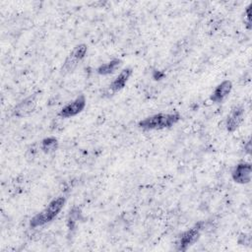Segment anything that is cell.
<instances>
[{"mask_svg": "<svg viewBox=\"0 0 252 252\" xmlns=\"http://www.w3.org/2000/svg\"><path fill=\"white\" fill-rule=\"evenodd\" d=\"M180 120V114L174 113H158L149 116L138 123V126L144 130H160L170 128Z\"/></svg>", "mask_w": 252, "mask_h": 252, "instance_id": "1", "label": "cell"}, {"mask_svg": "<svg viewBox=\"0 0 252 252\" xmlns=\"http://www.w3.org/2000/svg\"><path fill=\"white\" fill-rule=\"evenodd\" d=\"M65 201L66 200L64 197H57L53 199L44 210L32 218L30 221V226L34 228L50 222L61 212L65 205Z\"/></svg>", "mask_w": 252, "mask_h": 252, "instance_id": "2", "label": "cell"}, {"mask_svg": "<svg viewBox=\"0 0 252 252\" xmlns=\"http://www.w3.org/2000/svg\"><path fill=\"white\" fill-rule=\"evenodd\" d=\"M87 52H88L87 44L81 43L76 45L74 49L70 52V54L67 56V58L65 59L61 68V73L63 75L72 73L77 68L79 63L85 58V56L87 55Z\"/></svg>", "mask_w": 252, "mask_h": 252, "instance_id": "3", "label": "cell"}, {"mask_svg": "<svg viewBox=\"0 0 252 252\" xmlns=\"http://www.w3.org/2000/svg\"><path fill=\"white\" fill-rule=\"evenodd\" d=\"M203 225L204 222L199 221L194 226L181 233L176 242V250L186 251L191 245H193L199 239Z\"/></svg>", "mask_w": 252, "mask_h": 252, "instance_id": "4", "label": "cell"}, {"mask_svg": "<svg viewBox=\"0 0 252 252\" xmlns=\"http://www.w3.org/2000/svg\"><path fill=\"white\" fill-rule=\"evenodd\" d=\"M36 97L37 94H33L19 102L13 109V115L19 118H25L30 116L36 107Z\"/></svg>", "mask_w": 252, "mask_h": 252, "instance_id": "5", "label": "cell"}, {"mask_svg": "<svg viewBox=\"0 0 252 252\" xmlns=\"http://www.w3.org/2000/svg\"><path fill=\"white\" fill-rule=\"evenodd\" d=\"M86 106V97L84 94H80L74 100L66 104L59 112V116L62 118H69L76 116L84 110Z\"/></svg>", "mask_w": 252, "mask_h": 252, "instance_id": "6", "label": "cell"}, {"mask_svg": "<svg viewBox=\"0 0 252 252\" xmlns=\"http://www.w3.org/2000/svg\"><path fill=\"white\" fill-rule=\"evenodd\" d=\"M231 176L234 182L238 184H247L251 181L252 167L249 162L238 163L231 171Z\"/></svg>", "mask_w": 252, "mask_h": 252, "instance_id": "7", "label": "cell"}, {"mask_svg": "<svg viewBox=\"0 0 252 252\" xmlns=\"http://www.w3.org/2000/svg\"><path fill=\"white\" fill-rule=\"evenodd\" d=\"M243 119H244V108L240 105L232 107L226 119V123H225L226 130L228 132L235 131L240 126Z\"/></svg>", "mask_w": 252, "mask_h": 252, "instance_id": "8", "label": "cell"}, {"mask_svg": "<svg viewBox=\"0 0 252 252\" xmlns=\"http://www.w3.org/2000/svg\"><path fill=\"white\" fill-rule=\"evenodd\" d=\"M232 90V83L229 80H224L219 84L211 95V100L216 103L222 102L230 94Z\"/></svg>", "mask_w": 252, "mask_h": 252, "instance_id": "9", "label": "cell"}, {"mask_svg": "<svg viewBox=\"0 0 252 252\" xmlns=\"http://www.w3.org/2000/svg\"><path fill=\"white\" fill-rule=\"evenodd\" d=\"M132 73H133V70L130 67L123 69L120 72V74L110 84V90L112 92H114V93L121 91L125 87L126 83L129 80V78L132 75Z\"/></svg>", "mask_w": 252, "mask_h": 252, "instance_id": "10", "label": "cell"}, {"mask_svg": "<svg viewBox=\"0 0 252 252\" xmlns=\"http://www.w3.org/2000/svg\"><path fill=\"white\" fill-rule=\"evenodd\" d=\"M122 64V61L120 59H117V58H114L112 60H110L109 62L107 63H104V64H101L97 69H96V72L97 74L99 75H110L112 73L115 72V70Z\"/></svg>", "mask_w": 252, "mask_h": 252, "instance_id": "11", "label": "cell"}, {"mask_svg": "<svg viewBox=\"0 0 252 252\" xmlns=\"http://www.w3.org/2000/svg\"><path fill=\"white\" fill-rule=\"evenodd\" d=\"M59 143L55 137H47L40 143V149L45 154H51L58 149Z\"/></svg>", "mask_w": 252, "mask_h": 252, "instance_id": "12", "label": "cell"}, {"mask_svg": "<svg viewBox=\"0 0 252 252\" xmlns=\"http://www.w3.org/2000/svg\"><path fill=\"white\" fill-rule=\"evenodd\" d=\"M246 149H247V153H248V154H250V149H251V148H250V141L248 142V144H247V147H246Z\"/></svg>", "mask_w": 252, "mask_h": 252, "instance_id": "13", "label": "cell"}]
</instances>
